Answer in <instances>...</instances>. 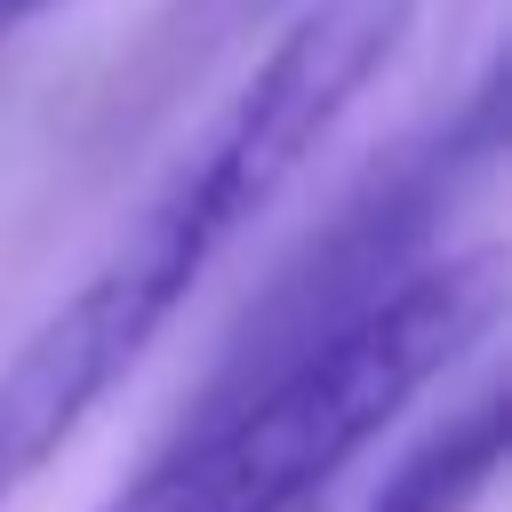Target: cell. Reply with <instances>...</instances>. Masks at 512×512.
<instances>
[{
	"label": "cell",
	"instance_id": "obj_1",
	"mask_svg": "<svg viewBox=\"0 0 512 512\" xmlns=\"http://www.w3.org/2000/svg\"><path fill=\"white\" fill-rule=\"evenodd\" d=\"M504 288L512 264L496 240L408 264L384 296L256 384L208 392L104 512H304L424 384H440L504 320Z\"/></svg>",
	"mask_w": 512,
	"mask_h": 512
},
{
	"label": "cell",
	"instance_id": "obj_4",
	"mask_svg": "<svg viewBox=\"0 0 512 512\" xmlns=\"http://www.w3.org/2000/svg\"><path fill=\"white\" fill-rule=\"evenodd\" d=\"M40 8H48V0H0V48H8V40H16V32L40 16Z\"/></svg>",
	"mask_w": 512,
	"mask_h": 512
},
{
	"label": "cell",
	"instance_id": "obj_2",
	"mask_svg": "<svg viewBox=\"0 0 512 512\" xmlns=\"http://www.w3.org/2000/svg\"><path fill=\"white\" fill-rule=\"evenodd\" d=\"M232 240L240 232L184 176H168L152 208L112 240V256L16 344L0 368V504L56 464V448L112 400V384H128V368L160 344L176 304Z\"/></svg>",
	"mask_w": 512,
	"mask_h": 512
},
{
	"label": "cell",
	"instance_id": "obj_3",
	"mask_svg": "<svg viewBox=\"0 0 512 512\" xmlns=\"http://www.w3.org/2000/svg\"><path fill=\"white\" fill-rule=\"evenodd\" d=\"M504 464V384H480L456 416H440L376 488L368 512H472Z\"/></svg>",
	"mask_w": 512,
	"mask_h": 512
}]
</instances>
